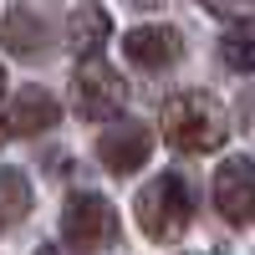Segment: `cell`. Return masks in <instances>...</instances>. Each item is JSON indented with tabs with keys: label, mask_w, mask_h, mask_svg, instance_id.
I'll return each instance as SVG.
<instances>
[{
	"label": "cell",
	"mask_w": 255,
	"mask_h": 255,
	"mask_svg": "<svg viewBox=\"0 0 255 255\" xmlns=\"http://www.w3.org/2000/svg\"><path fill=\"white\" fill-rule=\"evenodd\" d=\"M0 194H5V220L10 225H20L31 215V184H26L20 168H5V174H0Z\"/></svg>",
	"instance_id": "7c38bea8"
},
{
	"label": "cell",
	"mask_w": 255,
	"mask_h": 255,
	"mask_svg": "<svg viewBox=\"0 0 255 255\" xmlns=\"http://www.w3.org/2000/svg\"><path fill=\"white\" fill-rule=\"evenodd\" d=\"M163 138L184 148V153H209L230 138V123H225V108L204 92H179L163 102Z\"/></svg>",
	"instance_id": "6da1fadb"
},
{
	"label": "cell",
	"mask_w": 255,
	"mask_h": 255,
	"mask_svg": "<svg viewBox=\"0 0 255 255\" xmlns=\"http://www.w3.org/2000/svg\"><path fill=\"white\" fill-rule=\"evenodd\" d=\"M36 255H56V250H51V245H41V250H36Z\"/></svg>",
	"instance_id": "9a60e30c"
},
{
	"label": "cell",
	"mask_w": 255,
	"mask_h": 255,
	"mask_svg": "<svg viewBox=\"0 0 255 255\" xmlns=\"http://www.w3.org/2000/svg\"><path fill=\"white\" fill-rule=\"evenodd\" d=\"M133 5H138V10H153V5H158V0H133Z\"/></svg>",
	"instance_id": "5bb4252c"
},
{
	"label": "cell",
	"mask_w": 255,
	"mask_h": 255,
	"mask_svg": "<svg viewBox=\"0 0 255 255\" xmlns=\"http://www.w3.org/2000/svg\"><path fill=\"white\" fill-rule=\"evenodd\" d=\"M138 225H143V235L148 240H179L189 220H194V199H189V189L179 174H158L153 184H143V194H138Z\"/></svg>",
	"instance_id": "7a4b0ae2"
},
{
	"label": "cell",
	"mask_w": 255,
	"mask_h": 255,
	"mask_svg": "<svg viewBox=\"0 0 255 255\" xmlns=\"http://www.w3.org/2000/svg\"><path fill=\"white\" fill-rule=\"evenodd\" d=\"M61 108H56V97L51 92H41V87H20L10 97V108H5V128L15 138H31V133H46V128H56Z\"/></svg>",
	"instance_id": "ba28073f"
},
{
	"label": "cell",
	"mask_w": 255,
	"mask_h": 255,
	"mask_svg": "<svg viewBox=\"0 0 255 255\" xmlns=\"http://www.w3.org/2000/svg\"><path fill=\"white\" fill-rule=\"evenodd\" d=\"M148 153H153V133L138 123H123V128H108V133L97 138V158L113 168V174H133V168L148 163Z\"/></svg>",
	"instance_id": "52a82bcc"
},
{
	"label": "cell",
	"mask_w": 255,
	"mask_h": 255,
	"mask_svg": "<svg viewBox=\"0 0 255 255\" xmlns=\"http://www.w3.org/2000/svg\"><path fill=\"white\" fill-rule=\"evenodd\" d=\"M41 41H46V31H41V20H36L31 10H20V5H15V10L5 15V46H10L15 56H31V51L41 46Z\"/></svg>",
	"instance_id": "8fae6325"
},
{
	"label": "cell",
	"mask_w": 255,
	"mask_h": 255,
	"mask_svg": "<svg viewBox=\"0 0 255 255\" xmlns=\"http://www.w3.org/2000/svg\"><path fill=\"white\" fill-rule=\"evenodd\" d=\"M61 240L72 250H82V255L108 250L118 240V209L102 194H72L67 209H61Z\"/></svg>",
	"instance_id": "3957f363"
},
{
	"label": "cell",
	"mask_w": 255,
	"mask_h": 255,
	"mask_svg": "<svg viewBox=\"0 0 255 255\" xmlns=\"http://www.w3.org/2000/svg\"><path fill=\"white\" fill-rule=\"evenodd\" d=\"M72 97H77V113H82V118L108 123V118H118V113H123L128 87H123V77L108 67V61L82 56V67H77V77H72Z\"/></svg>",
	"instance_id": "277c9868"
},
{
	"label": "cell",
	"mask_w": 255,
	"mask_h": 255,
	"mask_svg": "<svg viewBox=\"0 0 255 255\" xmlns=\"http://www.w3.org/2000/svg\"><path fill=\"white\" fill-rule=\"evenodd\" d=\"M123 56L133 67H143V72H163V67H174L184 56V41H179L174 26H138V31L123 36Z\"/></svg>",
	"instance_id": "8992f818"
},
{
	"label": "cell",
	"mask_w": 255,
	"mask_h": 255,
	"mask_svg": "<svg viewBox=\"0 0 255 255\" xmlns=\"http://www.w3.org/2000/svg\"><path fill=\"white\" fill-rule=\"evenodd\" d=\"M215 209L235 230L255 225V163L250 158H225L215 168Z\"/></svg>",
	"instance_id": "5b68a950"
},
{
	"label": "cell",
	"mask_w": 255,
	"mask_h": 255,
	"mask_svg": "<svg viewBox=\"0 0 255 255\" xmlns=\"http://www.w3.org/2000/svg\"><path fill=\"white\" fill-rule=\"evenodd\" d=\"M204 5L215 10V15H240V10H250V5H255V0H204Z\"/></svg>",
	"instance_id": "4fadbf2b"
},
{
	"label": "cell",
	"mask_w": 255,
	"mask_h": 255,
	"mask_svg": "<svg viewBox=\"0 0 255 255\" xmlns=\"http://www.w3.org/2000/svg\"><path fill=\"white\" fill-rule=\"evenodd\" d=\"M220 56H225V67H235V72H255V20H240V26L225 31Z\"/></svg>",
	"instance_id": "30bf717a"
},
{
	"label": "cell",
	"mask_w": 255,
	"mask_h": 255,
	"mask_svg": "<svg viewBox=\"0 0 255 255\" xmlns=\"http://www.w3.org/2000/svg\"><path fill=\"white\" fill-rule=\"evenodd\" d=\"M108 36H113V15L102 10V5H77L72 10V20H67V46L77 51V56H97L102 46H108Z\"/></svg>",
	"instance_id": "9c48e42d"
}]
</instances>
